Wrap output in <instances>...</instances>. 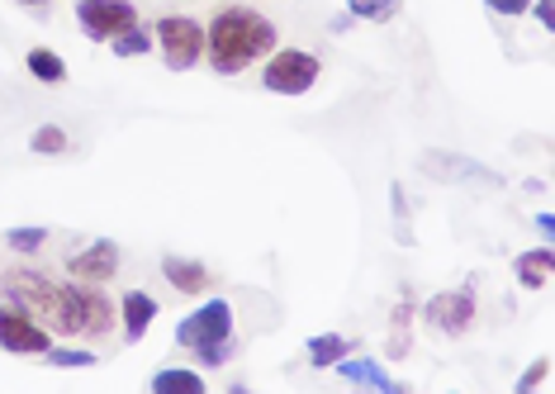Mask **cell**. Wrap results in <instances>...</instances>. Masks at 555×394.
Segmentation results:
<instances>
[{"instance_id": "1", "label": "cell", "mask_w": 555, "mask_h": 394, "mask_svg": "<svg viewBox=\"0 0 555 394\" xmlns=\"http://www.w3.org/2000/svg\"><path fill=\"white\" fill-rule=\"evenodd\" d=\"M271 48H281V34L251 5H223L219 15L205 24V62L214 76H243L251 62H261Z\"/></svg>"}, {"instance_id": "2", "label": "cell", "mask_w": 555, "mask_h": 394, "mask_svg": "<svg viewBox=\"0 0 555 394\" xmlns=\"http://www.w3.org/2000/svg\"><path fill=\"white\" fill-rule=\"evenodd\" d=\"M0 300L29 309L48 333L81 338V281H53L34 266H10L0 276Z\"/></svg>"}, {"instance_id": "3", "label": "cell", "mask_w": 555, "mask_h": 394, "mask_svg": "<svg viewBox=\"0 0 555 394\" xmlns=\"http://www.w3.org/2000/svg\"><path fill=\"white\" fill-rule=\"evenodd\" d=\"M319 76H323V62L309 48H271L261 58V86L271 96H305L319 86Z\"/></svg>"}, {"instance_id": "4", "label": "cell", "mask_w": 555, "mask_h": 394, "mask_svg": "<svg viewBox=\"0 0 555 394\" xmlns=\"http://www.w3.org/2000/svg\"><path fill=\"white\" fill-rule=\"evenodd\" d=\"M157 53L171 72H191L205 62V24L191 20V15H162L157 20Z\"/></svg>"}, {"instance_id": "5", "label": "cell", "mask_w": 555, "mask_h": 394, "mask_svg": "<svg viewBox=\"0 0 555 394\" xmlns=\"http://www.w3.org/2000/svg\"><path fill=\"white\" fill-rule=\"evenodd\" d=\"M219 342H233V304L219 295L205 300L199 309H191L176 323V347H185L191 357L205 347H219Z\"/></svg>"}, {"instance_id": "6", "label": "cell", "mask_w": 555, "mask_h": 394, "mask_svg": "<svg viewBox=\"0 0 555 394\" xmlns=\"http://www.w3.org/2000/svg\"><path fill=\"white\" fill-rule=\"evenodd\" d=\"M475 285H461V290H441L423 304V323L433 328L437 338H465L475 328Z\"/></svg>"}, {"instance_id": "7", "label": "cell", "mask_w": 555, "mask_h": 394, "mask_svg": "<svg viewBox=\"0 0 555 394\" xmlns=\"http://www.w3.org/2000/svg\"><path fill=\"white\" fill-rule=\"evenodd\" d=\"M0 347L15 352V357H43V352L53 347V333H48L29 309L0 300Z\"/></svg>"}, {"instance_id": "8", "label": "cell", "mask_w": 555, "mask_h": 394, "mask_svg": "<svg viewBox=\"0 0 555 394\" xmlns=\"http://www.w3.org/2000/svg\"><path fill=\"white\" fill-rule=\"evenodd\" d=\"M129 24H138L133 0H77V29L91 38V43H109V38H119Z\"/></svg>"}, {"instance_id": "9", "label": "cell", "mask_w": 555, "mask_h": 394, "mask_svg": "<svg viewBox=\"0 0 555 394\" xmlns=\"http://www.w3.org/2000/svg\"><path fill=\"white\" fill-rule=\"evenodd\" d=\"M423 171L433 176V181H461V186H489V190H503V176L479 167L475 157H465V152H423Z\"/></svg>"}, {"instance_id": "10", "label": "cell", "mask_w": 555, "mask_h": 394, "mask_svg": "<svg viewBox=\"0 0 555 394\" xmlns=\"http://www.w3.org/2000/svg\"><path fill=\"white\" fill-rule=\"evenodd\" d=\"M119 262H124V252H119L115 238H95V243H86L81 252H72V257H67V276H72V281L105 285V281H115Z\"/></svg>"}, {"instance_id": "11", "label": "cell", "mask_w": 555, "mask_h": 394, "mask_svg": "<svg viewBox=\"0 0 555 394\" xmlns=\"http://www.w3.org/2000/svg\"><path fill=\"white\" fill-rule=\"evenodd\" d=\"M115 323H119V304L109 300V290L81 281V338L100 342L105 333H115Z\"/></svg>"}, {"instance_id": "12", "label": "cell", "mask_w": 555, "mask_h": 394, "mask_svg": "<svg viewBox=\"0 0 555 394\" xmlns=\"http://www.w3.org/2000/svg\"><path fill=\"white\" fill-rule=\"evenodd\" d=\"M157 314H162L157 295H147V290H129V295L119 300V333H124V342H143L147 333H153Z\"/></svg>"}, {"instance_id": "13", "label": "cell", "mask_w": 555, "mask_h": 394, "mask_svg": "<svg viewBox=\"0 0 555 394\" xmlns=\"http://www.w3.org/2000/svg\"><path fill=\"white\" fill-rule=\"evenodd\" d=\"M333 371L343 376L347 385H365V390H375V394H403V385L375 357H343Z\"/></svg>"}, {"instance_id": "14", "label": "cell", "mask_w": 555, "mask_h": 394, "mask_svg": "<svg viewBox=\"0 0 555 394\" xmlns=\"http://www.w3.org/2000/svg\"><path fill=\"white\" fill-rule=\"evenodd\" d=\"M162 281H167L171 290H181V295H205V290L214 285L209 266L195 262V257H162Z\"/></svg>"}, {"instance_id": "15", "label": "cell", "mask_w": 555, "mask_h": 394, "mask_svg": "<svg viewBox=\"0 0 555 394\" xmlns=\"http://www.w3.org/2000/svg\"><path fill=\"white\" fill-rule=\"evenodd\" d=\"M305 352H309V366H313V371H333L337 361L357 352V338H347V333H319V338L305 342Z\"/></svg>"}, {"instance_id": "16", "label": "cell", "mask_w": 555, "mask_h": 394, "mask_svg": "<svg viewBox=\"0 0 555 394\" xmlns=\"http://www.w3.org/2000/svg\"><path fill=\"white\" fill-rule=\"evenodd\" d=\"M513 276H517V285L522 290H546V281H551V243H541L532 252H517Z\"/></svg>"}, {"instance_id": "17", "label": "cell", "mask_w": 555, "mask_h": 394, "mask_svg": "<svg viewBox=\"0 0 555 394\" xmlns=\"http://www.w3.org/2000/svg\"><path fill=\"white\" fill-rule=\"evenodd\" d=\"M413 347V300L403 295L395 304V314H389V342H385V357L389 361H403Z\"/></svg>"}, {"instance_id": "18", "label": "cell", "mask_w": 555, "mask_h": 394, "mask_svg": "<svg viewBox=\"0 0 555 394\" xmlns=\"http://www.w3.org/2000/svg\"><path fill=\"white\" fill-rule=\"evenodd\" d=\"M153 394H205V376L191 366H162L153 376Z\"/></svg>"}, {"instance_id": "19", "label": "cell", "mask_w": 555, "mask_h": 394, "mask_svg": "<svg viewBox=\"0 0 555 394\" xmlns=\"http://www.w3.org/2000/svg\"><path fill=\"white\" fill-rule=\"evenodd\" d=\"M153 48H157V38H153V29H147L143 20L129 24L119 38H109V53L115 58H143V53H153Z\"/></svg>"}, {"instance_id": "20", "label": "cell", "mask_w": 555, "mask_h": 394, "mask_svg": "<svg viewBox=\"0 0 555 394\" xmlns=\"http://www.w3.org/2000/svg\"><path fill=\"white\" fill-rule=\"evenodd\" d=\"M43 366H53V371H95L100 357L91 347H67V342H62V347L43 352Z\"/></svg>"}, {"instance_id": "21", "label": "cell", "mask_w": 555, "mask_h": 394, "mask_svg": "<svg viewBox=\"0 0 555 394\" xmlns=\"http://www.w3.org/2000/svg\"><path fill=\"white\" fill-rule=\"evenodd\" d=\"M29 76L34 81H43V86H57V81H67V62H62V53H53V48H29Z\"/></svg>"}, {"instance_id": "22", "label": "cell", "mask_w": 555, "mask_h": 394, "mask_svg": "<svg viewBox=\"0 0 555 394\" xmlns=\"http://www.w3.org/2000/svg\"><path fill=\"white\" fill-rule=\"evenodd\" d=\"M347 15L365 24H389L399 15V0H347Z\"/></svg>"}, {"instance_id": "23", "label": "cell", "mask_w": 555, "mask_h": 394, "mask_svg": "<svg viewBox=\"0 0 555 394\" xmlns=\"http://www.w3.org/2000/svg\"><path fill=\"white\" fill-rule=\"evenodd\" d=\"M48 228L43 224H29V228H5V247L10 252H24V257H29V252H39L43 243H48Z\"/></svg>"}, {"instance_id": "24", "label": "cell", "mask_w": 555, "mask_h": 394, "mask_svg": "<svg viewBox=\"0 0 555 394\" xmlns=\"http://www.w3.org/2000/svg\"><path fill=\"white\" fill-rule=\"evenodd\" d=\"M39 157H62L72 143H67V129H57V124H43L39 134H34V143H29Z\"/></svg>"}, {"instance_id": "25", "label": "cell", "mask_w": 555, "mask_h": 394, "mask_svg": "<svg viewBox=\"0 0 555 394\" xmlns=\"http://www.w3.org/2000/svg\"><path fill=\"white\" fill-rule=\"evenodd\" d=\"M546 376H551V361H546V357H537L522 376H517V385H513V390H517V394H532L537 385H546Z\"/></svg>"}, {"instance_id": "26", "label": "cell", "mask_w": 555, "mask_h": 394, "mask_svg": "<svg viewBox=\"0 0 555 394\" xmlns=\"http://www.w3.org/2000/svg\"><path fill=\"white\" fill-rule=\"evenodd\" d=\"M233 352H237V342H219V347L195 352V361H199V366H223V361H233Z\"/></svg>"}, {"instance_id": "27", "label": "cell", "mask_w": 555, "mask_h": 394, "mask_svg": "<svg viewBox=\"0 0 555 394\" xmlns=\"http://www.w3.org/2000/svg\"><path fill=\"white\" fill-rule=\"evenodd\" d=\"M494 15H503V20H522L527 10H532V0H485Z\"/></svg>"}, {"instance_id": "28", "label": "cell", "mask_w": 555, "mask_h": 394, "mask_svg": "<svg viewBox=\"0 0 555 394\" xmlns=\"http://www.w3.org/2000/svg\"><path fill=\"white\" fill-rule=\"evenodd\" d=\"M532 15L541 29H555V0H532Z\"/></svg>"}, {"instance_id": "29", "label": "cell", "mask_w": 555, "mask_h": 394, "mask_svg": "<svg viewBox=\"0 0 555 394\" xmlns=\"http://www.w3.org/2000/svg\"><path fill=\"white\" fill-rule=\"evenodd\" d=\"M389 205H395V219L403 224V214H409V205H403V186H399V181L389 186Z\"/></svg>"}, {"instance_id": "30", "label": "cell", "mask_w": 555, "mask_h": 394, "mask_svg": "<svg viewBox=\"0 0 555 394\" xmlns=\"http://www.w3.org/2000/svg\"><path fill=\"white\" fill-rule=\"evenodd\" d=\"M537 233H541V243H551V238H555V219H551V214H537Z\"/></svg>"}, {"instance_id": "31", "label": "cell", "mask_w": 555, "mask_h": 394, "mask_svg": "<svg viewBox=\"0 0 555 394\" xmlns=\"http://www.w3.org/2000/svg\"><path fill=\"white\" fill-rule=\"evenodd\" d=\"M15 5H29V10H43V5H53V0H15Z\"/></svg>"}]
</instances>
